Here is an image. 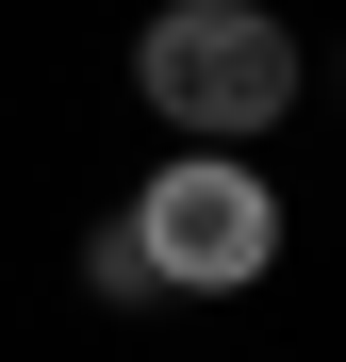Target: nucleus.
I'll use <instances>...</instances> for the list:
<instances>
[{"label":"nucleus","mask_w":346,"mask_h":362,"mask_svg":"<svg viewBox=\"0 0 346 362\" xmlns=\"http://www.w3.org/2000/svg\"><path fill=\"white\" fill-rule=\"evenodd\" d=\"M132 99L165 115L182 148H248L297 115V33L264 17V0H165V17L132 33Z\"/></svg>","instance_id":"1"},{"label":"nucleus","mask_w":346,"mask_h":362,"mask_svg":"<svg viewBox=\"0 0 346 362\" xmlns=\"http://www.w3.org/2000/svg\"><path fill=\"white\" fill-rule=\"evenodd\" d=\"M115 247H132L149 296H264L280 280V181L248 148H165L115 214Z\"/></svg>","instance_id":"2"},{"label":"nucleus","mask_w":346,"mask_h":362,"mask_svg":"<svg viewBox=\"0 0 346 362\" xmlns=\"http://www.w3.org/2000/svg\"><path fill=\"white\" fill-rule=\"evenodd\" d=\"M83 296H115V313H149V280H132V247H115V214L83 230Z\"/></svg>","instance_id":"3"}]
</instances>
